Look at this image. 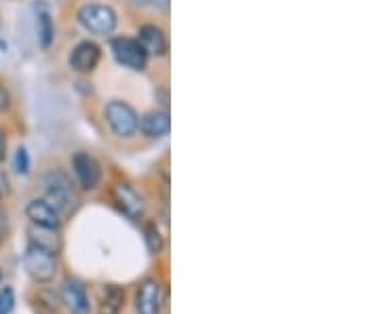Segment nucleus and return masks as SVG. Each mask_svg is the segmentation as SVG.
<instances>
[{
	"instance_id": "nucleus-1",
	"label": "nucleus",
	"mask_w": 380,
	"mask_h": 314,
	"mask_svg": "<svg viewBox=\"0 0 380 314\" xmlns=\"http://www.w3.org/2000/svg\"><path fill=\"white\" fill-rule=\"evenodd\" d=\"M41 190L49 205L57 209L61 218H70L79 209V194L68 173L61 169H51L41 178Z\"/></svg>"
},
{
	"instance_id": "nucleus-2",
	"label": "nucleus",
	"mask_w": 380,
	"mask_h": 314,
	"mask_svg": "<svg viewBox=\"0 0 380 314\" xmlns=\"http://www.w3.org/2000/svg\"><path fill=\"white\" fill-rule=\"evenodd\" d=\"M24 268L34 283L49 285L55 280V276L59 272V260L55 253H51L34 243H28V247L24 251Z\"/></svg>"
},
{
	"instance_id": "nucleus-3",
	"label": "nucleus",
	"mask_w": 380,
	"mask_h": 314,
	"mask_svg": "<svg viewBox=\"0 0 380 314\" xmlns=\"http://www.w3.org/2000/svg\"><path fill=\"white\" fill-rule=\"evenodd\" d=\"M79 24L97 36H106L112 34L116 30L119 24V15L110 4H101V2H87L79 9L76 13Z\"/></svg>"
},
{
	"instance_id": "nucleus-4",
	"label": "nucleus",
	"mask_w": 380,
	"mask_h": 314,
	"mask_svg": "<svg viewBox=\"0 0 380 314\" xmlns=\"http://www.w3.org/2000/svg\"><path fill=\"white\" fill-rule=\"evenodd\" d=\"M104 116H106V123H108L110 131L116 137L127 139V137H134L138 131L140 116L127 101H121V99L108 101L106 108H104Z\"/></svg>"
},
{
	"instance_id": "nucleus-5",
	"label": "nucleus",
	"mask_w": 380,
	"mask_h": 314,
	"mask_svg": "<svg viewBox=\"0 0 380 314\" xmlns=\"http://www.w3.org/2000/svg\"><path fill=\"white\" fill-rule=\"evenodd\" d=\"M167 302L165 287L156 276H146L136 289L134 310L136 314H163Z\"/></svg>"
},
{
	"instance_id": "nucleus-6",
	"label": "nucleus",
	"mask_w": 380,
	"mask_h": 314,
	"mask_svg": "<svg viewBox=\"0 0 380 314\" xmlns=\"http://www.w3.org/2000/svg\"><path fill=\"white\" fill-rule=\"evenodd\" d=\"M59 300L70 314H91V300L81 278L68 276L59 287Z\"/></svg>"
},
{
	"instance_id": "nucleus-7",
	"label": "nucleus",
	"mask_w": 380,
	"mask_h": 314,
	"mask_svg": "<svg viewBox=\"0 0 380 314\" xmlns=\"http://www.w3.org/2000/svg\"><path fill=\"white\" fill-rule=\"evenodd\" d=\"M112 201L116 203V207L134 222H140L146 213V201L144 196L127 181H116L112 186Z\"/></svg>"
},
{
	"instance_id": "nucleus-8",
	"label": "nucleus",
	"mask_w": 380,
	"mask_h": 314,
	"mask_svg": "<svg viewBox=\"0 0 380 314\" xmlns=\"http://www.w3.org/2000/svg\"><path fill=\"white\" fill-rule=\"evenodd\" d=\"M72 171L74 178L79 181L81 190L85 192H94L101 183V165L97 163V158L91 156L89 152H76L72 156Z\"/></svg>"
},
{
	"instance_id": "nucleus-9",
	"label": "nucleus",
	"mask_w": 380,
	"mask_h": 314,
	"mask_svg": "<svg viewBox=\"0 0 380 314\" xmlns=\"http://www.w3.org/2000/svg\"><path fill=\"white\" fill-rule=\"evenodd\" d=\"M110 49H112L114 59L129 70H144L148 64V55L136 39H129V36L112 39Z\"/></svg>"
},
{
	"instance_id": "nucleus-10",
	"label": "nucleus",
	"mask_w": 380,
	"mask_h": 314,
	"mask_svg": "<svg viewBox=\"0 0 380 314\" xmlns=\"http://www.w3.org/2000/svg\"><path fill=\"white\" fill-rule=\"evenodd\" d=\"M99 55H101V51L94 41H83L70 51L68 66H70V70H74L79 74H89L99 64Z\"/></svg>"
},
{
	"instance_id": "nucleus-11",
	"label": "nucleus",
	"mask_w": 380,
	"mask_h": 314,
	"mask_svg": "<svg viewBox=\"0 0 380 314\" xmlns=\"http://www.w3.org/2000/svg\"><path fill=\"white\" fill-rule=\"evenodd\" d=\"M26 216L32 226H41V228H51V230H59L64 220L57 213V209L53 205H49L45 198H32L26 207Z\"/></svg>"
},
{
	"instance_id": "nucleus-12",
	"label": "nucleus",
	"mask_w": 380,
	"mask_h": 314,
	"mask_svg": "<svg viewBox=\"0 0 380 314\" xmlns=\"http://www.w3.org/2000/svg\"><path fill=\"white\" fill-rule=\"evenodd\" d=\"M125 308V287L106 283L97 289V314H121Z\"/></svg>"
},
{
	"instance_id": "nucleus-13",
	"label": "nucleus",
	"mask_w": 380,
	"mask_h": 314,
	"mask_svg": "<svg viewBox=\"0 0 380 314\" xmlns=\"http://www.w3.org/2000/svg\"><path fill=\"white\" fill-rule=\"evenodd\" d=\"M138 129L142 131L146 137L150 139H159V137H165L171 129V118H169V112L167 110H152V112H146L140 123H138Z\"/></svg>"
},
{
	"instance_id": "nucleus-14",
	"label": "nucleus",
	"mask_w": 380,
	"mask_h": 314,
	"mask_svg": "<svg viewBox=\"0 0 380 314\" xmlns=\"http://www.w3.org/2000/svg\"><path fill=\"white\" fill-rule=\"evenodd\" d=\"M138 34H140V36H138V43L142 45L146 55H154V57L165 55V51H167V36H165V32H163L159 26L146 24V26L140 28Z\"/></svg>"
},
{
	"instance_id": "nucleus-15",
	"label": "nucleus",
	"mask_w": 380,
	"mask_h": 314,
	"mask_svg": "<svg viewBox=\"0 0 380 314\" xmlns=\"http://www.w3.org/2000/svg\"><path fill=\"white\" fill-rule=\"evenodd\" d=\"M30 243L47 249L51 253L59 255L64 249V238L59 234V230H51V228H41V226H30Z\"/></svg>"
},
{
	"instance_id": "nucleus-16",
	"label": "nucleus",
	"mask_w": 380,
	"mask_h": 314,
	"mask_svg": "<svg viewBox=\"0 0 380 314\" xmlns=\"http://www.w3.org/2000/svg\"><path fill=\"white\" fill-rule=\"evenodd\" d=\"M36 28H39V45L41 49H49L55 36V28H53V19L49 13L47 4H36Z\"/></svg>"
},
{
	"instance_id": "nucleus-17",
	"label": "nucleus",
	"mask_w": 380,
	"mask_h": 314,
	"mask_svg": "<svg viewBox=\"0 0 380 314\" xmlns=\"http://www.w3.org/2000/svg\"><path fill=\"white\" fill-rule=\"evenodd\" d=\"M144 240H146V247H148L150 255H159L165 249V238H163L159 226L154 222L144 224Z\"/></svg>"
},
{
	"instance_id": "nucleus-18",
	"label": "nucleus",
	"mask_w": 380,
	"mask_h": 314,
	"mask_svg": "<svg viewBox=\"0 0 380 314\" xmlns=\"http://www.w3.org/2000/svg\"><path fill=\"white\" fill-rule=\"evenodd\" d=\"M13 167L19 176H28L30 171V154L26 148H17L15 150V161H13Z\"/></svg>"
},
{
	"instance_id": "nucleus-19",
	"label": "nucleus",
	"mask_w": 380,
	"mask_h": 314,
	"mask_svg": "<svg viewBox=\"0 0 380 314\" xmlns=\"http://www.w3.org/2000/svg\"><path fill=\"white\" fill-rule=\"evenodd\" d=\"M15 310V291L13 287L4 285V289L0 291V314H11Z\"/></svg>"
},
{
	"instance_id": "nucleus-20",
	"label": "nucleus",
	"mask_w": 380,
	"mask_h": 314,
	"mask_svg": "<svg viewBox=\"0 0 380 314\" xmlns=\"http://www.w3.org/2000/svg\"><path fill=\"white\" fill-rule=\"evenodd\" d=\"M6 236H9V218H6V213L0 209V247L4 245Z\"/></svg>"
},
{
	"instance_id": "nucleus-21",
	"label": "nucleus",
	"mask_w": 380,
	"mask_h": 314,
	"mask_svg": "<svg viewBox=\"0 0 380 314\" xmlns=\"http://www.w3.org/2000/svg\"><path fill=\"white\" fill-rule=\"evenodd\" d=\"M9 192H11V181H9V176L0 169V201L6 198Z\"/></svg>"
},
{
	"instance_id": "nucleus-22",
	"label": "nucleus",
	"mask_w": 380,
	"mask_h": 314,
	"mask_svg": "<svg viewBox=\"0 0 380 314\" xmlns=\"http://www.w3.org/2000/svg\"><path fill=\"white\" fill-rule=\"evenodd\" d=\"M4 154H6V137L0 131V163L4 161Z\"/></svg>"
},
{
	"instance_id": "nucleus-23",
	"label": "nucleus",
	"mask_w": 380,
	"mask_h": 314,
	"mask_svg": "<svg viewBox=\"0 0 380 314\" xmlns=\"http://www.w3.org/2000/svg\"><path fill=\"white\" fill-rule=\"evenodd\" d=\"M152 2H154V0H131V4H136V6H150V4H152Z\"/></svg>"
}]
</instances>
